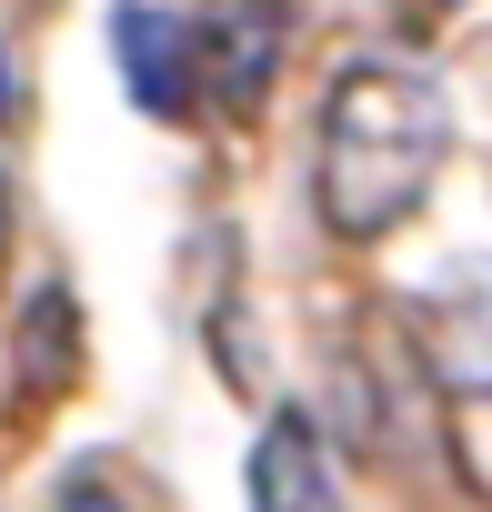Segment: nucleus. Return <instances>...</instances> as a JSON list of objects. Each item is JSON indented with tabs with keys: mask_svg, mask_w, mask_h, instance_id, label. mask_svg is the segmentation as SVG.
Returning <instances> with one entry per match:
<instances>
[{
	"mask_svg": "<svg viewBox=\"0 0 492 512\" xmlns=\"http://www.w3.org/2000/svg\"><path fill=\"white\" fill-rule=\"evenodd\" d=\"M61 512H141V502H131L111 472H71V482H61Z\"/></svg>",
	"mask_w": 492,
	"mask_h": 512,
	"instance_id": "nucleus-7",
	"label": "nucleus"
},
{
	"mask_svg": "<svg viewBox=\"0 0 492 512\" xmlns=\"http://www.w3.org/2000/svg\"><path fill=\"white\" fill-rule=\"evenodd\" d=\"M191 41H201V91L221 111H262L282 41H292V0H211L191 21Z\"/></svg>",
	"mask_w": 492,
	"mask_h": 512,
	"instance_id": "nucleus-2",
	"label": "nucleus"
},
{
	"mask_svg": "<svg viewBox=\"0 0 492 512\" xmlns=\"http://www.w3.org/2000/svg\"><path fill=\"white\" fill-rule=\"evenodd\" d=\"M252 512H342V472L312 412H272L252 442Z\"/></svg>",
	"mask_w": 492,
	"mask_h": 512,
	"instance_id": "nucleus-4",
	"label": "nucleus"
},
{
	"mask_svg": "<svg viewBox=\"0 0 492 512\" xmlns=\"http://www.w3.org/2000/svg\"><path fill=\"white\" fill-rule=\"evenodd\" d=\"M71 372H81L71 292H31V312H21V392H31V402H51V392H71Z\"/></svg>",
	"mask_w": 492,
	"mask_h": 512,
	"instance_id": "nucleus-6",
	"label": "nucleus"
},
{
	"mask_svg": "<svg viewBox=\"0 0 492 512\" xmlns=\"http://www.w3.org/2000/svg\"><path fill=\"white\" fill-rule=\"evenodd\" d=\"M111 51H121V81H131V101L151 121H191L201 111V41H191V21L151 11V0H121L111 11Z\"/></svg>",
	"mask_w": 492,
	"mask_h": 512,
	"instance_id": "nucleus-3",
	"label": "nucleus"
},
{
	"mask_svg": "<svg viewBox=\"0 0 492 512\" xmlns=\"http://www.w3.org/2000/svg\"><path fill=\"white\" fill-rule=\"evenodd\" d=\"M432 362H442L452 392L492 402V262L442 292V312H432Z\"/></svg>",
	"mask_w": 492,
	"mask_h": 512,
	"instance_id": "nucleus-5",
	"label": "nucleus"
},
{
	"mask_svg": "<svg viewBox=\"0 0 492 512\" xmlns=\"http://www.w3.org/2000/svg\"><path fill=\"white\" fill-rule=\"evenodd\" d=\"M452 151V101L432 91V71L412 61H352L322 91V131H312V201L332 241H382L432 201V171Z\"/></svg>",
	"mask_w": 492,
	"mask_h": 512,
	"instance_id": "nucleus-1",
	"label": "nucleus"
},
{
	"mask_svg": "<svg viewBox=\"0 0 492 512\" xmlns=\"http://www.w3.org/2000/svg\"><path fill=\"white\" fill-rule=\"evenodd\" d=\"M0 121H21V71H11V51H0Z\"/></svg>",
	"mask_w": 492,
	"mask_h": 512,
	"instance_id": "nucleus-8",
	"label": "nucleus"
},
{
	"mask_svg": "<svg viewBox=\"0 0 492 512\" xmlns=\"http://www.w3.org/2000/svg\"><path fill=\"white\" fill-rule=\"evenodd\" d=\"M0 251H11V181H0Z\"/></svg>",
	"mask_w": 492,
	"mask_h": 512,
	"instance_id": "nucleus-9",
	"label": "nucleus"
},
{
	"mask_svg": "<svg viewBox=\"0 0 492 512\" xmlns=\"http://www.w3.org/2000/svg\"><path fill=\"white\" fill-rule=\"evenodd\" d=\"M452 11H462V0H422V21H452Z\"/></svg>",
	"mask_w": 492,
	"mask_h": 512,
	"instance_id": "nucleus-10",
	"label": "nucleus"
}]
</instances>
